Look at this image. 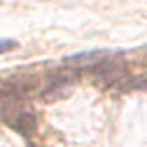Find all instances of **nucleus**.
Instances as JSON below:
<instances>
[{
  "mask_svg": "<svg viewBox=\"0 0 147 147\" xmlns=\"http://www.w3.org/2000/svg\"><path fill=\"white\" fill-rule=\"evenodd\" d=\"M13 46H15V42H13V40H0V53L13 49Z\"/></svg>",
  "mask_w": 147,
  "mask_h": 147,
  "instance_id": "3",
  "label": "nucleus"
},
{
  "mask_svg": "<svg viewBox=\"0 0 147 147\" xmlns=\"http://www.w3.org/2000/svg\"><path fill=\"white\" fill-rule=\"evenodd\" d=\"M126 86H128V88H135V90H147V74H143V76H135Z\"/></svg>",
  "mask_w": 147,
  "mask_h": 147,
  "instance_id": "2",
  "label": "nucleus"
},
{
  "mask_svg": "<svg viewBox=\"0 0 147 147\" xmlns=\"http://www.w3.org/2000/svg\"><path fill=\"white\" fill-rule=\"evenodd\" d=\"M107 57L105 51H95V53H80V55H74V57H67L65 63L69 65H76V67H84V65H99L103 59Z\"/></svg>",
  "mask_w": 147,
  "mask_h": 147,
  "instance_id": "1",
  "label": "nucleus"
}]
</instances>
